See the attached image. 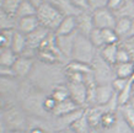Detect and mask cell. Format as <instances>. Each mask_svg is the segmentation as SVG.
<instances>
[{
    "mask_svg": "<svg viewBox=\"0 0 134 133\" xmlns=\"http://www.w3.org/2000/svg\"><path fill=\"white\" fill-rule=\"evenodd\" d=\"M37 19L42 27L47 28L51 32H55L64 16L52 1H43L37 10Z\"/></svg>",
    "mask_w": 134,
    "mask_h": 133,
    "instance_id": "1",
    "label": "cell"
},
{
    "mask_svg": "<svg viewBox=\"0 0 134 133\" xmlns=\"http://www.w3.org/2000/svg\"><path fill=\"white\" fill-rule=\"evenodd\" d=\"M97 48H95V46L91 43L89 37L82 36L80 33H76L75 42H74V49L71 61L81 62L85 64H92L95 58L97 57Z\"/></svg>",
    "mask_w": 134,
    "mask_h": 133,
    "instance_id": "2",
    "label": "cell"
},
{
    "mask_svg": "<svg viewBox=\"0 0 134 133\" xmlns=\"http://www.w3.org/2000/svg\"><path fill=\"white\" fill-rule=\"evenodd\" d=\"M91 67H92L93 78L97 85H110L116 79L114 67L103 61L100 54H97V57L95 58Z\"/></svg>",
    "mask_w": 134,
    "mask_h": 133,
    "instance_id": "3",
    "label": "cell"
},
{
    "mask_svg": "<svg viewBox=\"0 0 134 133\" xmlns=\"http://www.w3.org/2000/svg\"><path fill=\"white\" fill-rule=\"evenodd\" d=\"M3 116L9 129H19V131L29 129V120L25 117L24 112L19 110V107L10 106L8 110L3 111Z\"/></svg>",
    "mask_w": 134,
    "mask_h": 133,
    "instance_id": "4",
    "label": "cell"
},
{
    "mask_svg": "<svg viewBox=\"0 0 134 133\" xmlns=\"http://www.w3.org/2000/svg\"><path fill=\"white\" fill-rule=\"evenodd\" d=\"M92 19L95 27L98 30H106V28H113L117 22V17L110 9H101L92 12Z\"/></svg>",
    "mask_w": 134,
    "mask_h": 133,
    "instance_id": "5",
    "label": "cell"
},
{
    "mask_svg": "<svg viewBox=\"0 0 134 133\" xmlns=\"http://www.w3.org/2000/svg\"><path fill=\"white\" fill-rule=\"evenodd\" d=\"M70 99L81 109L87 107V88L85 83H66Z\"/></svg>",
    "mask_w": 134,
    "mask_h": 133,
    "instance_id": "6",
    "label": "cell"
},
{
    "mask_svg": "<svg viewBox=\"0 0 134 133\" xmlns=\"http://www.w3.org/2000/svg\"><path fill=\"white\" fill-rule=\"evenodd\" d=\"M33 68H35V62L33 58L26 56H19L17 61L15 62V64L12 67V73L15 78H27L32 73Z\"/></svg>",
    "mask_w": 134,
    "mask_h": 133,
    "instance_id": "7",
    "label": "cell"
},
{
    "mask_svg": "<svg viewBox=\"0 0 134 133\" xmlns=\"http://www.w3.org/2000/svg\"><path fill=\"white\" fill-rule=\"evenodd\" d=\"M116 91L113 90L112 85H97L96 94H95V105L105 106L110 102L116 95Z\"/></svg>",
    "mask_w": 134,
    "mask_h": 133,
    "instance_id": "8",
    "label": "cell"
},
{
    "mask_svg": "<svg viewBox=\"0 0 134 133\" xmlns=\"http://www.w3.org/2000/svg\"><path fill=\"white\" fill-rule=\"evenodd\" d=\"M77 20V33L82 36L89 37L90 33L95 30V24H93L92 14L91 12H82L76 17Z\"/></svg>",
    "mask_w": 134,
    "mask_h": 133,
    "instance_id": "9",
    "label": "cell"
},
{
    "mask_svg": "<svg viewBox=\"0 0 134 133\" xmlns=\"http://www.w3.org/2000/svg\"><path fill=\"white\" fill-rule=\"evenodd\" d=\"M76 33L70 35V36H57L58 48L60 51L62 56L64 57V58H66V59H69V61H71L73 49H74V42H75Z\"/></svg>",
    "mask_w": 134,
    "mask_h": 133,
    "instance_id": "10",
    "label": "cell"
},
{
    "mask_svg": "<svg viewBox=\"0 0 134 133\" xmlns=\"http://www.w3.org/2000/svg\"><path fill=\"white\" fill-rule=\"evenodd\" d=\"M38 27H41V24H40V21L37 19V15L36 16L17 19V21H16V31L24 33L25 36L32 33Z\"/></svg>",
    "mask_w": 134,
    "mask_h": 133,
    "instance_id": "11",
    "label": "cell"
},
{
    "mask_svg": "<svg viewBox=\"0 0 134 133\" xmlns=\"http://www.w3.org/2000/svg\"><path fill=\"white\" fill-rule=\"evenodd\" d=\"M77 16H65L55 31V36H70L77 32Z\"/></svg>",
    "mask_w": 134,
    "mask_h": 133,
    "instance_id": "12",
    "label": "cell"
},
{
    "mask_svg": "<svg viewBox=\"0 0 134 133\" xmlns=\"http://www.w3.org/2000/svg\"><path fill=\"white\" fill-rule=\"evenodd\" d=\"M80 109H81V107L77 106L69 97V99L62 101V102H58V105H57V107H55V110L53 111L52 116L57 117V118H60V117L68 116V115L75 112V111H77V110H80Z\"/></svg>",
    "mask_w": 134,
    "mask_h": 133,
    "instance_id": "13",
    "label": "cell"
},
{
    "mask_svg": "<svg viewBox=\"0 0 134 133\" xmlns=\"http://www.w3.org/2000/svg\"><path fill=\"white\" fill-rule=\"evenodd\" d=\"M105 112H106V109L103 106H100V105L90 106V107L85 109V115L92 128H100L101 118Z\"/></svg>",
    "mask_w": 134,
    "mask_h": 133,
    "instance_id": "14",
    "label": "cell"
},
{
    "mask_svg": "<svg viewBox=\"0 0 134 133\" xmlns=\"http://www.w3.org/2000/svg\"><path fill=\"white\" fill-rule=\"evenodd\" d=\"M118 48H119V43L118 44H106L105 47L100 49V56L105 62H107L111 65L117 64V56H118Z\"/></svg>",
    "mask_w": 134,
    "mask_h": 133,
    "instance_id": "15",
    "label": "cell"
},
{
    "mask_svg": "<svg viewBox=\"0 0 134 133\" xmlns=\"http://www.w3.org/2000/svg\"><path fill=\"white\" fill-rule=\"evenodd\" d=\"M10 48L16 53L17 56H22L26 52V49H27V37L25 36L24 33H21L15 30L14 36H12L11 44H10Z\"/></svg>",
    "mask_w": 134,
    "mask_h": 133,
    "instance_id": "16",
    "label": "cell"
},
{
    "mask_svg": "<svg viewBox=\"0 0 134 133\" xmlns=\"http://www.w3.org/2000/svg\"><path fill=\"white\" fill-rule=\"evenodd\" d=\"M53 4L58 8V10L63 14V16H79L81 12L77 10V8L74 5L73 1L69 0H59V1H52Z\"/></svg>",
    "mask_w": 134,
    "mask_h": 133,
    "instance_id": "17",
    "label": "cell"
},
{
    "mask_svg": "<svg viewBox=\"0 0 134 133\" xmlns=\"http://www.w3.org/2000/svg\"><path fill=\"white\" fill-rule=\"evenodd\" d=\"M36 15H37V9L33 5L32 0H22V1H20V6H19V10H17L16 19L36 16Z\"/></svg>",
    "mask_w": 134,
    "mask_h": 133,
    "instance_id": "18",
    "label": "cell"
},
{
    "mask_svg": "<svg viewBox=\"0 0 134 133\" xmlns=\"http://www.w3.org/2000/svg\"><path fill=\"white\" fill-rule=\"evenodd\" d=\"M132 22H133V20L126 19V17L117 19V22H116V26H114V31L119 36L121 41L129 36L130 28H132Z\"/></svg>",
    "mask_w": 134,
    "mask_h": 133,
    "instance_id": "19",
    "label": "cell"
},
{
    "mask_svg": "<svg viewBox=\"0 0 134 133\" xmlns=\"http://www.w3.org/2000/svg\"><path fill=\"white\" fill-rule=\"evenodd\" d=\"M114 15H116L117 19L126 17V19L134 20V1H132V0H123L121 8L114 12Z\"/></svg>",
    "mask_w": 134,
    "mask_h": 133,
    "instance_id": "20",
    "label": "cell"
},
{
    "mask_svg": "<svg viewBox=\"0 0 134 133\" xmlns=\"http://www.w3.org/2000/svg\"><path fill=\"white\" fill-rule=\"evenodd\" d=\"M17 58H19V56L11 48H4L0 53V64L5 68L12 69Z\"/></svg>",
    "mask_w": 134,
    "mask_h": 133,
    "instance_id": "21",
    "label": "cell"
},
{
    "mask_svg": "<svg viewBox=\"0 0 134 133\" xmlns=\"http://www.w3.org/2000/svg\"><path fill=\"white\" fill-rule=\"evenodd\" d=\"M114 73H116V78H119V79H130L134 74L133 62L116 64L114 65Z\"/></svg>",
    "mask_w": 134,
    "mask_h": 133,
    "instance_id": "22",
    "label": "cell"
},
{
    "mask_svg": "<svg viewBox=\"0 0 134 133\" xmlns=\"http://www.w3.org/2000/svg\"><path fill=\"white\" fill-rule=\"evenodd\" d=\"M69 128L73 129L75 133H91V131L93 129L92 127H91V125H90V122H89V120H87V117H86L85 113H84L80 118H77Z\"/></svg>",
    "mask_w": 134,
    "mask_h": 133,
    "instance_id": "23",
    "label": "cell"
},
{
    "mask_svg": "<svg viewBox=\"0 0 134 133\" xmlns=\"http://www.w3.org/2000/svg\"><path fill=\"white\" fill-rule=\"evenodd\" d=\"M118 113H119V110H118ZM102 133H134V131L130 128V126L124 121V118L121 116H118V120L116 122V125L113 127H111L110 129H105L102 131Z\"/></svg>",
    "mask_w": 134,
    "mask_h": 133,
    "instance_id": "24",
    "label": "cell"
},
{
    "mask_svg": "<svg viewBox=\"0 0 134 133\" xmlns=\"http://www.w3.org/2000/svg\"><path fill=\"white\" fill-rule=\"evenodd\" d=\"M118 116H119L118 111H106L101 118L100 129L105 131V129H110L111 127H113L118 120Z\"/></svg>",
    "mask_w": 134,
    "mask_h": 133,
    "instance_id": "25",
    "label": "cell"
},
{
    "mask_svg": "<svg viewBox=\"0 0 134 133\" xmlns=\"http://www.w3.org/2000/svg\"><path fill=\"white\" fill-rule=\"evenodd\" d=\"M51 96L57 101V102H62V101L69 99V89L66 84H58L54 85V88H52L51 91Z\"/></svg>",
    "mask_w": 134,
    "mask_h": 133,
    "instance_id": "26",
    "label": "cell"
},
{
    "mask_svg": "<svg viewBox=\"0 0 134 133\" xmlns=\"http://www.w3.org/2000/svg\"><path fill=\"white\" fill-rule=\"evenodd\" d=\"M65 70L74 72V73H80V74H90V73H92V67L90 64L81 63V62L70 61L68 63V65L65 67Z\"/></svg>",
    "mask_w": 134,
    "mask_h": 133,
    "instance_id": "27",
    "label": "cell"
},
{
    "mask_svg": "<svg viewBox=\"0 0 134 133\" xmlns=\"http://www.w3.org/2000/svg\"><path fill=\"white\" fill-rule=\"evenodd\" d=\"M19 6H20V1H17V0H5L1 4V10L9 16L16 17Z\"/></svg>",
    "mask_w": 134,
    "mask_h": 133,
    "instance_id": "28",
    "label": "cell"
},
{
    "mask_svg": "<svg viewBox=\"0 0 134 133\" xmlns=\"http://www.w3.org/2000/svg\"><path fill=\"white\" fill-rule=\"evenodd\" d=\"M15 79L17 78L15 77H3L0 78V94L3 93H11L12 89H17Z\"/></svg>",
    "mask_w": 134,
    "mask_h": 133,
    "instance_id": "29",
    "label": "cell"
},
{
    "mask_svg": "<svg viewBox=\"0 0 134 133\" xmlns=\"http://www.w3.org/2000/svg\"><path fill=\"white\" fill-rule=\"evenodd\" d=\"M119 113L124 118V121L130 126V128L134 131V107L130 105H126L119 107Z\"/></svg>",
    "mask_w": 134,
    "mask_h": 133,
    "instance_id": "30",
    "label": "cell"
},
{
    "mask_svg": "<svg viewBox=\"0 0 134 133\" xmlns=\"http://www.w3.org/2000/svg\"><path fill=\"white\" fill-rule=\"evenodd\" d=\"M102 37H103V42L106 44H118L121 42V38L118 36L113 28H106V30H101Z\"/></svg>",
    "mask_w": 134,
    "mask_h": 133,
    "instance_id": "31",
    "label": "cell"
},
{
    "mask_svg": "<svg viewBox=\"0 0 134 133\" xmlns=\"http://www.w3.org/2000/svg\"><path fill=\"white\" fill-rule=\"evenodd\" d=\"M89 40L91 41V43L95 46V48L101 49L102 47H105V42H103L102 32H101V30H98V28H95L92 32L90 33Z\"/></svg>",
    "mask_w": 134,
    "mask_h": 133,
    "instance_id": "32",
    "label": "cell"
},
{
    "mask_svg": "<svg viewBox=\"0 0 134 133\" xmlns=\"http://www.w3.org/2000/svg\"><path fill=\"white\" fill-rule=\"evenodd\" d=\"M57 105H58L57 101L54 100L51 95H48V96L44 97V100L42 102V110H43V112H47V113H51V115H52L53 111L57 107Z\"/></svg>",
    "mask_w": 134,
    "mask_h": 133,
    "instance_id": "33",
    "label": "cell"
},
{
    "mask_svg": "<svg viewBox=\"0 0 134 133\" xmlns=\"http://www.w3.org/2000/svg\"><path fill=\"white\" fill-rule=\"evenodd\" d=\"M132 58H130L129 52L127 51L122 44L119 43V48H118V56H117V64L118 63H130Z\"/></svg>",
    "mask_w": 134,
    "mask_h": 133,
    "instance_id": "34",
    "label": "cell"
},
{
    "mask_svg": "<svg viewBox=\"0 0 134 133\" xmlns=\"http://www.w3.org/2000/svg\"><path fill=\"white\" fill-rule=\"evenodd\" d=\"M107 3H108V0H89L90 12L92 14V12L97 11V10L107 8Z\"/></svg>",
    "mask_w": 134,
    "mask_h": 133,
    "instance_id": "35",
    "label": "cell"
},
{
    "mask_svg": "<svg viewBox=\"0 0 134 133\" xmlns=\"http://www.w3.org/2000/svg\"><path fill=\"white\" fill-rule=\"evenodd\" d=\"M119 43L122 44L123 47L129 52L130 58H132V62H134V37H130V38H124Z\"/></svg>",
    "mask_w": 134,
    "mask_h": 133,
    "instance_id": "36",
    "label": "cell"
},
{
    "mask_svg": "<svg viewBox=\"0 0 134 133\" xmlns=\"http://www.w3.org/2000/svg\"><path fill=\"white\" fill-rule=\"evenodd\" d=\"M128 83H129V79H119V78H116V79L112 81L111 85H112V88H113L114 91L117 94H119L123 89L128 85Z\"/></svg>",
    "mask_w": 134,
    "mask_h": 133,
    "instance_id": "37",
    "label": "cell"
},
{
    "mask_svg": "<svg viewBox=\"0 0 134 133\" xmlns=\"http://www.w3.org/2000/svg\"><path fill=\"white\" fill-rule=\"evenodd\" d=\"M3 77H15L14 73H12V69H9V68H5L3 65L0 64V78Z\"/></svg>",
    "mask_w": 134,
    "mask_h": 133,
    "instance_id": "38",
    "label": "cell"
},
{
    "mask_svg": "<svg viewBox=\"0 0 134 133\" xmlns=\"http://www.w3.org/2000/svg\"><path fill=\"white\" fill-rule=\"evenodd\" d=\"M10 129L8 128V125L4 120V116H3V111L0 112V133H8Z\"/></svg>",
    "mask_w": 134,
    "mask_h": 133,
    "instance_id": "39",
    "label": "cell"
},
{
    "mask_svg": "<svg viewBox=\"0 0 134 133\" xmlns=\"http://www.w3.org/2000/svg\"><path fill=\"white\" fill-rule=\"evenodd\" d=\"M27 133H46V129L41 126H33L32 128H29Z\"/></svg>",
    "mask_w": 134,
    "mask_h": 133,
    "instance_id": "40",
    "label": "cell"
},
{
    "mask_svg": "<svg viewBox=\"0 0 134 133\" xmlns=\"http://www.w3.org/2000/svg\"><path fill=\"white\" fill-rule=\"evenodd\" d=\"M130 37H134V20H133V22H132V28H130L129 36L127 37V38H130Z\"/></svg>",
    "mask_w": 134,
    "mask_h": 133,
    "instance_id": "41",
    "label": "cell"
},
{
    "mask_svg": "<svg viewBox=\"0 0 134 133\" xmlns=\"http://www.w3.org/2000/svg\"><path fill=\"white\" fill-rule=\"evenodd\" d=\"M8 133H27L26 131H19V129H10Z\"/></svg>",
    "mask_w": 134,
    "mask_h": 133,
    "instance_id": "42",
    "label": "cell"
},
{
    "mask_svg": "<svg viewBox=\"0 0 134 133\" xmlns=\"http://www.w3.org/2000/svg\"><path fill=\"white\" fill-rule=\"evenodd\" d=\"M130 106H133L134 107V88H133V94H132V99H130Z\"/></svg>",
    "mask_w": 134,
    "mask_h": 133,
    "instance_id": "43",
    "label": "cell"
},
{
    "mask_svg": "<svg viewBox=\"0 0 134 133\" xmlns=\"http://www.w3.org/2000/svg\"><path fill=\"white\" fill-rule=\"evenodd\" d=\"M63 133H75V132L70 128H65V129H63Z\"/></svg>",
    "mask_w": 134,
    "mask_h": 133,
    "instance_id": "44",
    "label": "cell"
},
{
    "mask_svg": "<svg viewBox=\"0 0 134 133\" xmlns=\"http://www.w3.org/2000/svg\"><path fill=\"white\" fill-rule=\"evenodd\" d=\"M91 133H102V131L100 128H93L92 131H91Z\"/></svg>",
    "mask_w": 134,
    "mask_h": 133,
    "instance_id": "45",
    "label": "cell"
},
{
    "mask_svg": "<svg viewBox=\"0 0 134 133\" xmlns=\"http://www.w3.org/2000/svg\"><path fill=\"white\" fill-rule=\"evenodd\" d=\"M53 133H63V129H58V131H55V132H53Z\"/></svg>",
    "mask_w": 134,
    "mask_h": 133,
    "instance_id": "46",
    "label": "cell"
},
{
    "mask_svg": "<svg viewBox=\"0 0 134 133\" xmlns=\"http://www.w3.org/2000/svg\"><path fill=\"white\" fill-rule=\"evenodd\" d=\"M133 70H134V62H133Z\"/></svg>",
    "mask_w": 134,
    "mask_h": 133,
    "instance_id": "47",
    "label": "cell"
},
{
    "mask_svg": "<svg viewBox=\"0 0 134 133\" xmlns=\"http://www.w3.org/2000/svg\"><path fill=\"white\" fill-rule=\"evenodd\" d=\"M1 51H3V49H1V48H0V53H1Z\"/></svg>",
    "mask_w": 134,
    "mask_h": 133,
    "instance_id": "48",
    "label": "cell"
}]
</instances>
